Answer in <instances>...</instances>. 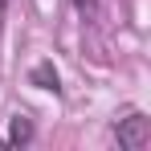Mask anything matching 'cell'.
Masks as SVG:
<instances>
[{
	"mask_svg": "<svg viewBox=\"0 0 151 151\" xmlns=\"http://www.w3.org/2000/svg\"><path fill=\"white\" fill-rule=\"evenodd\" d=\"M114 139H119V147L123 151H143L151 139V119L147 114H139V110H131L127 119L114 123Z\"/></svg>",
	"mask_w": 151,
	"mask_h": 151,
	"instance_id": "1",
	"label": "cell"
},
{
	"mask_svg": "<svg viewBox=\"0 0 151 151\" xmlns=\"http://www.w3.org/2000/svg\"><path fill=\"white\" fill-rule=\"evenodd\" d=\"M33 86H41V90H53V94H61V78L53 70V61H41V65H33V74H29Z\"/></svg>",
	"mask_w": 151,
	"mask_h": 151,
	"instance_id": "2",
	"label": "cell"
},
{
	"mask_svg": "<svg viewBox=\"0 0 151 151\" xmlns=\"http://www.w3.org/2000/svg\"><path fill=\"white\" fill-rule=\"evenodd\" d=\"M33 135H37V131H33V123H29L25 114H17V119H12V127H8V143H12V147H25V143H33Z\"/></svg>",
	"mask_w": 151,
	"mask_h": 151,
	"instance_id": "3",
	"label": "cell"
},
{
	"mask_svg": "<svg viewBox=\"0 0 151 151\" xmlns=\"http://www.w3.org/2000/svg\"><path fill=\"white\" fill-rule=\"evenodd\" d=\"M78 8L82 12H94V0H78Z\"/></svg>",
	"mask_w": 151,
	"mask_h": 151,
	"instance_id": "4",
	"label": "cell"
},
{
	"mask_svg": "<svg viewBox=\"0 0 151 151\" xmlns=\"http://www.w3.org/2000/svg\"><path fill=\"white\" fill-rule=\"evenodd\" d=\"M4 17H8V0H0V29H4Z\"/></svg>",
	"mask_w": 151,
	"mask_h": 151,
	"instance_id": "5",
	"label": "cell"
}]
</instances>
